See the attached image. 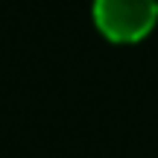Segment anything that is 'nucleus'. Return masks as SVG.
<instances>
[{
    "label": "nucleus",
    "mask_w": 158,
    "mask_h": 158,
    "mask_svg": "<svg viewBox=\"0 0 158 158\" xmlns=\"http://www.w3.org/2000/svg\"><path fill=\"white\" fill-rule=\"evenodd\" d=\"M94 21L114 41H138L155 27L158 0H94Z\"/></svg>",
    "instance_id": "nucleus-1"
}]
</instances>
